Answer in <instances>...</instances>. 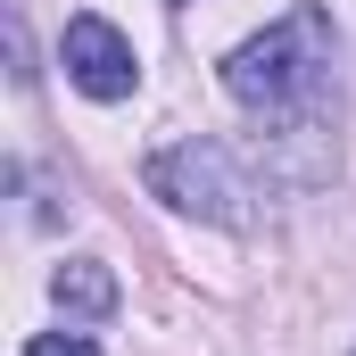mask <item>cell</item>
I'll list each match as a JSON object with an SVG mask.
<instances>
[{"label": "cell", "mask_w": 356, "mask_h": 356, "mask_svg": "<svg viewBox=\"0 0 356 356\" xmlns=\"http://www.w3.org/2000/svg\"><path fill=\"white\" fill-rule=\"evenodd\" d=\"M175 8H191V0H175Z\"/></svg>", "instance_id": "cell-6"}, {"label": "cell", "mask_w": 356, "mask_h": 356, "mask_svg": "<svg viewBox=\"0 0 356 356\" xmlns=\"http://www.w3.org/2000/svg\"><path fill=\"white\" fill-rule=\"evenodd\" d=\"M50 298H58L67 323H99V315H116V273L99 266V257H67V266L50 273Z\"/></svg>", "instance_id": "cell-4"}, {"label": "cell", "mask_w": 356, "mask_h": 356, "mask_svg": "<svg viewBox=\"0 0 356 356\" xmlns=\"http://www.w3.org/2000/svg\"><path fill=\"white\" fill-rule=\"evenodd\" d=\"M149 199H166L175 216H199V224H249V182H241V158L224 149V141H175V149H158L149 166Z\"/></svg>", "instance_id": "cell-2"}, {"label": "cell", "mask_w": 356, "mask_h": 356, "mask_svg": "<svg viewBox=\"0 0 356 356\" xmlns=\"http://www.w3.org/2000/svg\"><path fill=\"white\" fill-rule=\"evenodd\" d=\"M224 91L249 116H266L273 141H315L340 158V33L315 0L273 17L266 33H249L224 58Z\"/></svg>", "instance_id": "cell-1"}, {"label": "cell", "mask_w": 356, "mask_h": 356, "mask_svg": "<svg viewBox=\"0 0 356 356\" xmlns=\"http://www.w3.org/2000/svg\"><path fill=\"white\" fill-rule=\"evenodd\" d=\"M58 58H67V83L83 91V99H133L141 83V58H133V42L108 25V17H67V42H58Z\"/></svg>", "instance_id": "cell-3"}, {"label": "cell", "mask_w": 356, "mask_h": 356, "mask_svg": "<svg viewBox=\"0 0 356 356\" xmlns=\"http://www.w3.org/2000/svg\"><path fill=\"white\" fill-rule=\"evenodd\" d=\"M25 356H99V340H91V332H33Z\"/></svg>", "instance_id": "cell-5"}]
</instances>
